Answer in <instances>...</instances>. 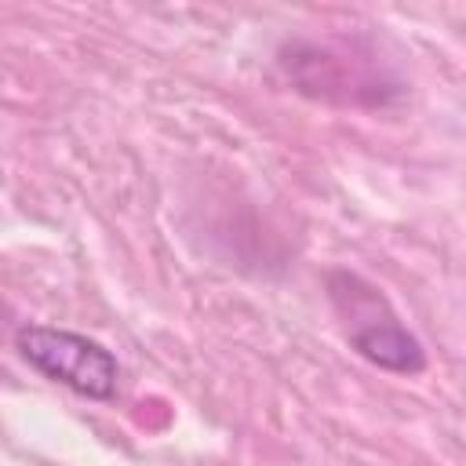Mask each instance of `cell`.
<instances>
[{"label": "cell", "mask_w": 466, "mask_h": 466, "mask_svg": "<svg viewBox=\"0 0 466 466\" xmlns=\"http://www.w3.org/2000/svg\"><path fill=\"white\" fill-rule=\"evenodd\" d=\"M331 299H335L339 313L346 317L350 342L360 357H368L371 364H379L386 371H400V375H415L426 368L419 339L393 317V309L371 284H364L353 273H335Z\"/></svg>", "instance_id": "1"}, {"label": "cell", "mask_w": 466, "mask_h": 466, "mask_svg": "<svg viewBox=\"0 0 466 466\" xmlns=\"http://www.w3.org/2000/svg\"><path fill=\"white\" fill-rule=\"evenodd\" d=\"M15 346L40 375L69 386L80 397L109 400L116 393V379H120L116 357L87 335L47 328V324H29L15 335Z\"/></svg>", "instance_id": "2"}]
</instances>
